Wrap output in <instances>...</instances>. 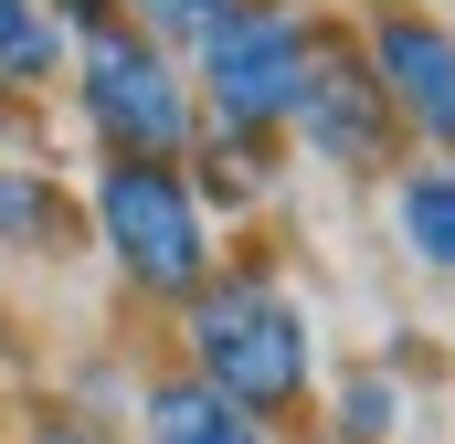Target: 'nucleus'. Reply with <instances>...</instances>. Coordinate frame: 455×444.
Instances as JSON below:
<instances>
[{
	"instance_id": "nucleus-11",
	"label": "nucleus",
	"mask_w": 455,
	"mask_h": 444,
	"mask_svg": "<svg viewBox=\"0 0 455 444\" xmlns=\"http://www.w3.org/2000/svg\"><path fill=\"white\" fill-rule=\"evenodd\" d=\"M403 424H413V402H403L392 370H349L339 381V444H403Z\"/></svg>"
},
{
	"instance_id": "nucleus-3",
	"label": "nucleus",
	"mask_w": 455,
	"mask_h": 444,
	"mask_svg": "<svg viewBox=\"0 0 455 444\" xmlns=\"http://www.w3.org/2000/svg\"><path fill=\"white\" fill-rule=\"evenodd\" d=\"M85 233L107 243V265L138 297H191L212 275V212H202L180 159H96Z\"/></svg>"
},
{
	"instance_id": "nucleus-10",
	"label": "nucleus",
	"mask_w": 455,
	"mask_h": 444,
	"mask_svg": "<svg viewBox=\"0 0 455 444\" xmlns=\"http://www.w3.org/2000/svg\"><path fill=\"white\" fill-rule=\"evenodd\" d=\"M64 75V21L53 0H0V85L11 96H53Z\"/></svg>"
},
{
	"instance_id": "nucleus-4",
	"label": "nucleus",
	"mask_w": 455,
	"mask_h": 444,
	"mask_svg": "<svg viewBox=\"0 0 455 444\" xmlns=\"http://www.w3.org/2000/svg\"><path fill=\"white\" fill-rule=\"evenodd\" d=\"M307 43H318V21H307L297 0H243L223 32L191 53L202 127H212V138H233V148H275V138H286V116H297Z\"/></svg>"
},
{
	"instance_id": "nucleus-1",
	"label": "nucleus",
	"mask_w": 455,
	"mask_h": 444,
	"mask_svg": "<svg viewBox=\"0 0 455 444\" xmlns=\"http://www.w3.org/2000/svg\"><path fill=\"white\" fill-rule=\"evenodd\" d=\"M180 307H191V318H180V338H191V381H212L233 413H254V424L307 413V392H318V329H307V307H297L265 265L202 275Z\"/></svg>"
},
{
	"instance_id": "nucleus-9",
	"label": "nucleus",
	"mask_w": 455,
	"mask_h": 444,
	"mask_svg": "<svg viewBox=\"0 0 455 444\" xmlns=\"http://www.w3.org/2000/svg\"><path fill=\"white\" fill-rule=\"evenodd\" d=\"M392 233L424 275H455V159H424L392 180Z\"/></svg>"
},
{
	"instance_id": "nucleus-7",
	"label": "nucleus",
	"mask_w": 455,
	"mask_h": 444,
	"mask_svg": "<svg viewBox=\"0 0 455 444\" xmlns=\"http://www.w3.org/2000/svg\"><path fill=\"white\" fill-rule=\"evenodd\" d=\"M75 243H85V202H75L53 170L0 159V254H43V265H64Z\"/></svg>"
},
{
	"instance_id": "nucleus-2",
	"label": "nucleus",
	"mask_w": 455,
	"mask_h": 444,
	"mask_svg": "<svg viewBox=\"0 0 455 444\" xmlns=\"http://www.w3.org/2000/svg\"><path fill=\"white\" fill-rule=\"evenodd\" d=\"M64 85L75 116L107 159H191L202 148V96H191V64L170 43H148L138 21H107L64 53Z\"/></svg>"
},
{
	"instance_id": "nucleus-6",
	"label": "nucleus",
	"mask_w": 455,
	"mask_h": 444,
	"mask_svg": "<svg viewBox=\"0 0 455 444\" xmlns=\"http://www.w3.org/2000/svg\"><path fill=\"white\" fill-rule=\"evenodd\" d=\"M349 43H360L371 85L392 96V116H403L435 159H455V21L424 11V0H360Z\"/></svg>"
},
{
	"instance_id": "nucleus-12",
	"label": "nucleus",
	"mask_w": 455,
	"mask_h": 444,
	"mask_svg": "<svg viewBox=\"0 0 455 444\" xmlns=\"http://www.w3.org/2000/svg\"><path fill=\"white\" fill-rule=\"evenodd\" d=\"M116 11H127V21H138L148 43H170V53H202V43L223 32L243 0H116Z\"/></svg>"
},
{
	"instance_id": "nucleus-8",
	"label": "nucleus",
	"mask_w": 455,
	"mask_h": 444,
	"mask_svg": "<svg viewBox=\"0 0 455 444\" xmlns=\"http://www.w3.org/2000/svg\"><path fill=\"white\" fill-rule=\"evenodd\" d=\"M138 424H148V444H265V424H254V413H233L223 392H212V381H191V370L148 381Z\"/></svg>"
},
{
	"instance_id": "nucleus-13",
	"label": "nucleus",
	"mask_w": 455,
	"mask_h": 444,
	"mask_svg": "<svg viewBox=\"0 0 455 444\" xmlns=\"http://www.w3.org/2000/svg\"><path fill=\"white\" fill-rule=\"evenodd\" d=\"M43 444H96V434H85V413H53L43 402Z\"/></svg>"
},
{
	"instance_id": "nucleus-5",
	"label": "nucleus",
	"mask_w": 455,
	"mask_h": 444,
	"mask_svg": "<svg viewBox=\"0 0 455 444\" xmlns=\"http://www.w3.org/2000/svg\"><path fill=\"white\" fill-rule=\"evenodd\" d=\"M286 138H307V159L339 170V180L392 170V148H403V116H392V96L371 85V64H360V43H349L339 21H318V43H307V75H297Z\"/></svg>"
}]
</instances>
